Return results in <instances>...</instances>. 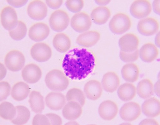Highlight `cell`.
Wrapping results in <instances>:
<instances>
[{
  "mask_svg": "<svg viewBox=\"0 0 160 125\" xmlns=\"http://www.w3.org/2000/svg\"><path fill=\"white\" fill-rule=\"evenodd\" d=\"M29 103L32 111L36 113H41L45 108L44 98L41 93L36 91L31 92Z\"/></svg>",
  "mask_w": 160,
  "mask_h": 125,
  "instance_id": "cell-29",
  "label": "cell"
},
{
  "mask_svg": "<svg viewBox=\"0 0 160 125\" xmlns=\"http://www.w3.org/2000/svg\"><path fill=\"white\" fill-rule=\"evenodd\" d=\"M0 70H1V73H0V79L1 80L3 79L6 77L7 74V70L4 65L1 63L0 65Z\"/></svg>",
  "mask_w": 160,
  "mask_h": 125,
  "instance_id": "cell-44",
  "label": "cell"
},
{
  "mask_svg": "<svg viewBox=\"0 0 160 125\" xmlns=\"http://www.w3.org/2000/svg\"><path fill=\"white\" fill-rule=\"evenodd\" d=\"M132 22L130 17L125 13L119 12L115 15L110 22L109 27L114 34H122L129 30Z\"/></svg>",
  "mask_w": 160,
  "mask_h": 125,
  "instance_id": "cell-3",
  "label": "cell"
},
{
  "mask_svg": "<svg viewBox=\"0 0 160 125\" xmlns=\"http://www.w3.org/2000/svg\"><path fill=\"white\" fill-rule=\"evenodd\" d=\"M45 103L50 109L58 111L63 108L66 103V99L62 94L55 92L49 93L45 98Z\"/></svg>",
  "mask_w": 160,
  "mask_h": 125,
  "instance_id": "cell-18",
  "label": "cell"
},
{
  "mask_svg": "<svg viewBox=\"0 0 160 125\" xmlns=\"http://www.w3.org/2000/svg\"><path fill=\"white\" fill-rule=\"evenodd\" d=\"M140 71L138 66L135 64L130 63L124 65L122 68L121 74L127 82L133 83L138 79Z\"/></svg>",
  "mask_w": 160,
  "mask_h": 125,
  "instance_id": "cell-25",
  "label": "cell"
},
{
  "mask_svg": "<svg viewBox=\"0 0 160 125\" xmlns=\"http://www.w3.org/2000/svg\"><path fill=\"white\" fill-rule=\"evenodd\" d=\"M158 123L155 119L151 118H146L140 122L139 125H159Z\"/></svg>",
  "mask_w": 160,
  "mask_h": 125,
  "instance_id": "cell-42",
  "label": "cell"
},
{
  "mask_svg": "<svg viewBox=\"0 0 160 125\" xmlns=\"http://www.w3.org/2000/svg\"><path fill=\"white\" fill-rule=\"evenodd\" d=\"M142 113L140 105L137 103L131 102L124 104L120 111V116L123 120L128 122L135 120Z\"/></svg>",
  "mask_w": 160,
  "mask_h": 125,
  "instance_id": "cell-8",
  "label": "cell"
},
{
  "mask_svg": "<svg viewBox=\"0 0 160 125\" xmlns=\"http://www.w3.org/2000/svg\"><path fill=\"white\" fill-rule=\"evenodd\" d=\"M53 46L58 52L63 53L70 49L71 42L69 37L66 34L60 33L57 34L53 40Z\"/></svg>",
  "mask_w": 160,
  "mask_h": 125,
  "instance_id": "cell-26",
  "label": "cell"
},
{
  "mask_svg": "<svg viewBox=\"0 0 160 125\" xmlns=\"http://www.w3.org/2000/svg\"><path fill=\"white\" fill-rule=\"evenodd\" d=\"M50 28L46 24L38 22L32 25L30 28L28 35L32 40L40 41L46 39L50 33Z\"/></svg>",
  "mask_w": 160,
  "mask_h": 125,
  "instance_id": "cell-14",
  "label": "cell"
},
{
  "mask_svg": "<svg viewBox=\"0 0 160 125\" xmlns=\"http://www.w3.org/2000/svg\"><path fill=\"white\" fill-rule=\"evenodd\" d=\"M143 113L147 117L154 118L160 114V102L155 97L149 98L146 99L142 106Z\"/></svg>",
  "mask_w": 160,
  "mask_h": 125,
  "instance_id": "cell-22",
  "label": "cell"
},
{
  "mask_svg": "<svg viewBox=\"0 0 160 125\" xmlns=\"http://www.w3.org/2000/svg\"><path fill=\"white\" fill-rule=\"evenodd\" d=\"M136 92L139 96L143 99L150 98L154 92V86L152 82L148 79L142 80L137 85Z\"/></svg>",
  "mask_w": 160,
  "mask_h": 125,
  "instance_id": "cell-28",
  "label": "cell"
},
{
  "mask_svg": "<svg viewBox=\"0 0 160 125\" xmlns=\"http://www.w3.org/2000/svg\"><path fill=\"white\" fill-rule=\"evenodd\" d=\"M160 0H157L153 2L152 7L153 11L156 14L159 15L160 13Z\"/></svg>",
  "mask_w": 160,
  "mask_h": 125,
  "instance_id": "cell-43",
  "label": "cell"
},
{
  "mask_svg": "<svg viewBox=\"0 0 160 125\" xmlns=\"http://www.w3.org/2000/svg\"><path fill=\"white\" fill-rule=\"evenodd\" d=\"M138 37L133 33H127L119 40V45L121 51L125 52H131L138 49L139 44Z\"/></svg>",
  "mask_w": 160,
  "mask_h": 125,
  "instance_id": "cell-13",
  "label": "cell"
},
{
  "mask_svg": "<svg viewBox=\"0 0 160 125\" xmlns=\"http://www.w3.org/2000/svg\"><path fill=\"white\" fill-rule=\"evenodd\" d=\"M83 113L82 106L77 102H68L64 105L62 110V114L66 119L74 120L82 115Z\"/></svg>",
  "mask_w": 160,
  "mask_h": 125,
  "instance_id": "cell-20",
  "label": "cell"
},
{
  "mask_svg": "<svg viewBox=\"0 0 160 125\" xmlns=\"http://www.w3.org/2000/svg\"><path fill=\"white\" fill-rule=\"evenodd\" d=\"M46 3L48 6L53 9H57L59 8L63 3L62 0H54V1H46Z\"/></svg>",
  "mask_w": 160,
  "mask_h": 125,
  "instance_id": "cell-40",
  "label": "cell"
},
{
  "mask_svg": "<svg viewBox=\"0 0 160 125\" xmlns=\"http://www.w3.org/2000/svg\"><path fill=\"white\" fill-rule=\"evenodd\" d=\"M17 114V108L11 103L4 102L0 105V115L3 119L11 120Z\"/></svg>",
  "mask_w": 160,
  "mask_h": 125,
  "instance_id": "cell-32",
  "label": "cell"
},
{
  "mask_svg": "<svg viewBox=\"0 0 160 125\" xmlns=\"http://www.w3.org/2000/svg\"><path fill=\"white\" fill-rule=\"evenodd\" d=\"M109 9L106 6H99L94 9L92 11L91 18L95 23L102 25L105 24L111 16Z\"/></svg>",
  "mask_w": 160,
  "mask_h": 125,
  "instance_id": "cell-24",
  "label": "cell"
},
{
  "mask_svg": "<svg viewBox=\"0 0 160 125\" xmlns=\"http://www.w3.org/2000/svg\"><path fill=\"white\" fill-rule=\"evenodd\" d=\"M1 18L2 26L9 31L14 29L18 25L19 21L17 12L11 6H6L2 9Z\"/></svg>",
  "mask_w": 160,
  "mask_h": 125,
  "instance_id": "cell-9",
  "label": "cell"
},
{
  "mask_svg": "<svg viewBox=\"0 0 160 125\" xmlns=\"http://www.w3.org/2000/svg\"><path fill=\"white\" fill-rule=\"evenodd\" d=\"M42 75L41 70L37 65L34 64L28 65L23 69L22 75L24 80L30 84L38 82Z\"/></svg>",
  "mask_w": 160,
  "mask_h": 125,
  "instance_id": "cell-16",
  "label": "cell"
},
{
  "mask_svg": "<svg viewBox=\"0 0 160 125\" xmlns=\"http://www.w3.org/2000/svg\"><path fill=\"white\" fill-rule=\"evenodd\" d=\"M100 38L101 34L98 31H88L79 35L76 40V42L82 47H90L96 45Z\"/></svg>",
  "mask_w": 160,
  "mask_h": 125,
  "instance_id": "cell-17",
  "label": "cell"
},
{
  "mask_svg": "<svg viewBox=\"0 0 160 125\" xmlns=\"http://www.w3.org/2000/svg\"><path fill=\"white\" fill-rule=\"evenodd\" d=\"M11 87L9 84L6 81L0 83V100L6 99L10 94Z\"/></svg>",
  "mask_w": 160,
  "mask_h": 125,
  "instance_id": "cell-37",
  "label": "cell"
},
{
  "mask_svg": "<svg viewBox=\"0 0 160 125\" xmlns=\"http://www.w3.org/2000/svg\"><path fill=\"white\" fill-rule=\"evenodd\" d=\"M159 28V24L155 18L147 17L141 19L138 22L137 29L141 35L146 36H151L156 33Z\"/></svg>",
  "mask_w": 160,
  "mask_h": 125,
  "instance_id": "cell-10",
  "label": "cell"
},
{
  "mask_svg": "<svg viewBox=\"0 0 160 125\" xmlns=\"http://www.w3.org/2000/svg\"><path fill=\"white\" fill-rule=\"evenodd\" d=\"M17 114L12 120V123L15 125H23L27 123L30 117V112L28 109L25 106L19 105L16 107Z\"/></svg>",
  "mask_w": 160,
  "mask_h": 125,
  "instance_id": "cell-31",
  "label": "cell"
},
{
  "mask_svg": "<svg viewBox=\"0 0 160 125\" xmlns=\"http://www.w3.org/2000/svg\"><path fill=\"white\" fill-rule=\"evenodd\" d=\"M49 120L50 125H61L62 122L61 117L59 115L53 113H48L46 114Z\"/></svg>",
  "mask_w": 160,
  "mask_h": 125,
  "instance_id": "cell-39",
  "label": "cell"
},
{
  "mask_svg": "<svg viewBox=\"0 0 160 125\" xmlns=\"http://www.w3.org/2000/svg\"><path fill=\"white\" fill-rule=\"evenodd\" d=\"M67 9L71 12L77 13L81 12L84 6V2L82 0H68L66 2Z\"/></svg>",
  "mask_w": 160,
  "mask_h": 125,
  "instance_id": "cell-35",
  "label": "cell"
},
{
  "mask_svg": "<svg viewBox=\"0 0 160 125\" xmlns=\"http://www.w3.org/2000/svg\"><path fill=\"white\" fill-rule=\"evenodd\" d=\"M136 92L135 86L130 83H126L121 85L117 91L119 98L124 101L132 100L135 97Z\"/></svg>",
  "mask_w": 160,
  "mask_h": 125,
  "instance_id": "cell-30",
  "label": "cell"
},
{
  "mask_svg": "<svg viewBox=\"0 0 160 125\" xmlns=\"http://www.w3.org/2000/svg\"><path fill=\"white\" fill-rule=\"evenodd\" d=\"M92 22L90 16L85 12L75 14L71 20V25L76 31L82 33L88 31L91 27Z\"/></svg>",
  "mask_w": 160,
  "mask_h": 125,
  "instance_id": "cell-6",
  "label": "cell"
},
{
  "mask_svg": "<svg viewBox=\"0 0 160 125\" xmlns=\"http://www.w3.org/2000/svg\"><path fill=\"white\" fill-rule=\"evenodd\" d=\"M66 99L68 101H73L77 102L83 107L86 103V99L85 93L81 89L73 88L67 92Z\"/></svg>",
  "mask_w": 160,
  "mask_h": 125,
  "instance_id": "cell-33",
  "label": "cell"
},
{
  "mask_svg": "<svg viewBox=\"0 0 160 125\" xmlns=\"http://www.w3.org/2000/svg\"><path fill=\"white\" fill-rule=\"evenodd\" d=\"M28 16L33 20L39 21L44 19L47 16L48 9L45 4L39 0L31 2L27 8Z\"/></svg>",
  "mask_w": 160,
  "mask_h": 125,
  "instance_id": "cell-12",
  "label": "cell"
},
{
  "mask_svg": "<svg viewBox=\"0 0 160 125\" xmlns=\"http://www.w3.org/2000/svg\"><path fill=\"white\" fill-rule=\"evenodd\" d=\"M7 2L12 6L17 8L21 7L26 5L28 1H7Z\"/></svg>",
  "mask_w": 160,
  "mask_h": 125,
  "instance_id": "cell-41",
  "label": "cell"
},
{
  "mask_svg": "<svg viewBox=\"0 0 160 125\" xmlns=\"http://www.w3.org/2000/svg\"><path fill=\"white\" fill-rule=\"evenodd\" d=\"M30 92L29 85L24 82H20L17 83L13 86L11 90V95L15 100L21 101L27 98Z\"/></svg>",
  "mask_w": 160,
  "mask_h": 125,
  "instance_id": "cell-27",
  "label": "cell"
},
{
  "mask_svg": "<svg viewBox=\"0 0 160 125\" xmlns=\"http://www.w3.org/2000/svg\"><path fill=\"white\" fill-rule=\"evenodd\" d=\"M27 31L26 25L23 22L19 21L18 25L13 30L9 31L11 37L16 41H20L26 36Z\"/></svg>",
  "mask_w": 160,
  "mask_h": 125,
  "instance_id": "cell-34",
  "label": "cell"
},
{
  "mask_svg": "<svg viewBox=\"0 0 160 125\" xmlns=\"http://www.w3.org/2000/svg\"><path fill=\"white\" fill-rule=\"evenodd\" d=\"M25 57L23 54L17 50L10 51L6 55L4 62L6 67L10 71L16 72L24 67Z\"/></svg>",
  "mask_w": 160,
  "mask_h": 125,
  "instance_id": "cell-4",
  "label": "cell"
},
{
  "mask_svg": "<svg viewBox=\"0 0 160 125\" xmlns=\"http://www.w3.org/2000/svg\"><path fill=\"white\" fill-rule=\"evenodd\" d=\"M159 50L154 44L148 42L145 44L139 50V56L143 61L149 63L158 57Z\"/></svg>",
  "mask_w": 160,
  "mask_h": 125,
  "instance_id": "cell-23",
  "label": "cell"
},
{
  "mask_svg": "<svg viewBox=\"0 0 160 125\" xmlns=\"http://www.w3.org/2000/svg\"><path fill=\"white\" fill-rule=\"evenodd\" d=\"M85 96L90 100L95 101L101 97L103 88L101 83L96 80H92L87 82L84 87Z\"/></svg>",
  "mask_w": 160,
  "mask_h": 125,
  "instance_id": "cell-19",
  "label": "cell"
},
{
  "mask_svg": "<svg viewBox=\"0 0 160 125\" xmlns=\"http://www.w3.org/2000/svg\"><path fill=\"white\" fill-rule=\"evenodd\" d=\"M68 78L62 71L52 70L46 75L45 82L47 87L55 92H61L67 89L69 82Z\"/></svg>",
  "mask_w": 160,
  "mask_h": 125,
  "instance_id": "cell-2",
  "label": "cell"
},
{
  "mask_svg": "<svg viewBox=\"0 0 160 125\" xmlns=\"http://www.w3.org/2000/svg\"><path fill=\"white\" fill-rule=\"evenodd\" d=\"M155 42L156 46L158 47H160V32L159 31L157 33L156 35L155 39Z\"/></svg>",
  "mask_w": 160,
  "mask_h": 125,
  "instance_id": "cell-47",
  "label": "cell"
},
{
  "mask_svg": "<svg viewBox=\"0 0 160 125\" xmlns=\"http://www.w3.org/2000/svg\"><path fill=\"white\" fill-rule=\"evenodd\" d=\"M96 58L91 51L83 47H74L65 55L62 68L66 76L73 80L84 79L92 73Z\"/></svg>",
  "mask_w": 160,
  "mask_h": 125,
  "instance_id": "cell-1",
  "label": "cell"
},
{
  "mask_svg": "<svg viewBox=\"0 0 160 125\" xmlns=\"http://www.w3.org/2000/svg\"><path fill=\"white\" fill-rule=\"evenodd\" d=\"M139 56V50L138 49L131 52H125L122 51L120 53L121 59L126 63H132L137 60Z\"/></svg>",
  "mask_w": 160,
  "mask_h": 125,
  "instance_id": "cell-36",
  "label": "cell"
},
{
  "mask_svg": "<svg viewBox=\"0 0 160 125\" xmlns=\"http://www.w3.org/2000/svg\"><path fill=\"white\" fill-rule=\"evenodd\" d=\"M32 57L39 62L48 61L51 58L52 51L50 47L44 43H38L34 44L30 50Z\"/></svg>",
  "mask_w": 160,
  "mask_h": 125,
  "instance_id": "cell-11",
  "label": "cell"
},
{
  "mask_svg": "<svg viewBox=\"0 0 160 125\" xmlns=\"http://www.w3.org/2000/svg\"><path fill=\"white\" fill-rule=\"evenodd\" d=\"M118 111L117 104L110 100L104 101L100 104L98 112L101 117L104 120L110 121L114 119Z\"/></svg>",
  "mask_w": 160,
  "mask_h": 125,
  "instance_id": "cell-15",
  "label": "cell"
},
{
  "mask_svg": "<svg viewBox=\"0 0 160 125\" xmlns=\"http://www.w3.org/2000/svg\"><path fill=\"white\" fill-rule=\"evenodd\" d=\"M131 15L134 18L142 19L148 16L152 11L150 1L148 0H137L132 4L130 9Z\"/></svg>",
  "mask_w": 160,
  "mask_h": 125,
  "instance_id": "cell-7",
  "label": "cell"
},
{
  "mask_svg": "<svg viewBox=\"0 0 160 125\" xmlns=\"http://www.w3.org/2000/svg\"><path fill=\"white\" fill-rule=\"evenodd\" d=\"M160 80H159L154 86V92L158 96L160 95Z\"/></svg>",
  "mask_w": 160,
  "mask_h": 125,
  "instance_id": "cell-46",
  "label": "cell"
},
{
  "mask_svg": "<svg viewBox=\"0 0 160 125\" xmlns=\"http://www.w3.org/2000/svg\"><path fill=\"white\" fill-rule=\"evenodd\" d=\"M32 124L33 125H50V123L46 115L38 114L33 118Z\"/></svg>",
  "mask_w": 160,
  "mask_h": 125,
  "instance_id": "cell-38",
  "label": "cell"
},
{
  "mask_svg": "<svg viewBox=\"0 0 160 125\" xmlns=\"http://www.w3.org/2000/svg\"><path fill=\"white\" fill-rule=\"evenodd\" d=\"M70 22L69 16L65 11L58 10L51 15L49 22L51 28L54 31L60 32L65 30Z\"/></svg>",
  "mask_w": 160,
  "mask_h": 125,
  "instance_id": "cell-5",
  "label": "cell"
},
{
  "mask_svg": "<svg viewBox=\"0 0 160 125\" xmlns=\"http://www.w3.org/2000/svg\"><path fill=\"white\" fill-rule=\"evenodd\" d=\"M111 1L108 0H97L95 2L99 6H105L109 4Z\"/></svg>",
  "mask_w": 160,
  "mask_h": 125,
  "instance_id": "cell-45",
  "label": "cell"
},
{
  "mask_svg": "<svg viewBox=\"0 0 160 125\" xmlns=\"http://www.w3.org/2000/svg\"><path fill=\"white\" fill-rule=\"evenodd\" d=\"M120 80L118 76L114 72L106 73L103 77L102 85V88L107 92L112 93L119 87Z\"/></svg>",
  "mask_w": 160,
  "mask_h": 125,
  "instance_id": "cell-21",
  "label": "cell"
}]
</instances>
